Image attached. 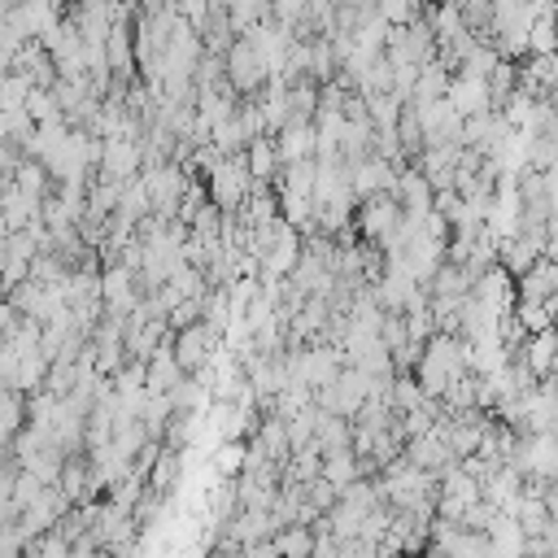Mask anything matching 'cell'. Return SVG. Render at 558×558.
<instances>
[{"label":"cell","instance_id":"5","mask_svg":"<svg viewBox=\"0 0 558 558\" xmlns=\"http://www.w3.org/2000/svg\"><path fill=\"white\" fill-rule=\"evenodd\" d=\"M510 462L532 480H558V432H527L523 440H514Z\"/></svg>","mask_w":558,"mask_h":558},{"label":"cell","instance_id":"15","mask_svg":"<svg viewBox=\"0 0 558 558\" xmlns=\"http://www.w3.org/2000/svg\"><path fill=\"white\" fill-rule=\"evenodd\" d=\"M527 52H558V17L554 9H541L527 31Z\"/></svg>","mask_w":558,"mask_h":558},{"label":"cell","instance_id":"13","mask_svg":"<svg viewBox=\"0 0 558 558\" xmlns=\"http://www.w3.org/2000/svg\"><path fill=\"white\" fill-rule=\"evenodd\" d=\"M519 349H523V353H514V357H523V362H527V371H532L536 379H545V375H549V362H554V349H558V327L527 331Z\"/></svg>","mask_w":558,"mask_h":558},{"label":"cell","instance_id":"12","mask_svg":"<svg viewBox=\"0 0 558 558\" xmlns=\"http://www.w3.org/2000/svg\"><path fill=\"white\" fill-rule=\"evenodd\" d=\"M244 161H248L253 183H275V179H279V170H283V157H279L275 135H257V140H248Z\"/></svg>","mask_w":558,"mask_h":558},{"label":"cell","instance_id":"7","mask_svg":"<svg viewBox=\"0 0 558 558\" xmlns=\"http://www.w3.org/2000/svg\"><path fill=\"white\" fill-rule=\"evenodd\" d=\"M174 357H179V366L192 375V371H205L209 362H214V353L222 349V336L205 323V318H196V323H187V327H179L174 336Z\"/></svg>","mask_w":558,"mask_h":558},{"label":"cell","instance_id":"17","mask_svg":"<svg viewBox=\"0 0 558 558\" xmlns=\"http://www.w3.org/2000/svg\"><path fill=\"white\" fill-rule=\"evenodd\" d=\"M244 440H222V449L209 458L214 462V475H222V480H235L240 471H244Z\"/></svg>","mask_w":558,"mask_h":558},{"label":"cell","instance_id":"2","mask_svg":"<svg viewBox=\"0 0 558 558\" xmlns=\"http://www.w3.org/2000/svg\"><path fill=\"white\" fill-rule=\"evenodd\" d=\"M222 70H227V83L240 96H257L270 83V74H275V65H270V57H266V48L257 44L253 31H240L231 39V48L222 52Z\"/></svg>","mask_w":558,"mask_h":558},{"label":"cell","instance_id":"1","mask_svg":"<svg viewBox=\"0 0 558 558\" xmlns=\"http://www.w3.org/2000/svg\"><path fill=\"white\" fill-rule=\"evenodd\" d=\"M466 371H475L466 340H458L453 331H432V336L423 340V353H418L414 375H418V384H423L427 397L440 401V392H445L453 379H462Z\"/></svg>","mask_w":558,"mask_h":558},{"label":"cell","instance_id":"8","mask_svg":"<svg viewBox=\"0 0 558 558\" xmlns=\"http://www.w3.org/2000/svg\"><path fill=\"white\" fill-rule=\"evenodd\" d=\"M140 170H144V144L140 140H131V135H105L100 140V166H96V174H105L113 183H126Z\"/></svg>","mask_w":558,"mask_h":558},{"label":"cell","instance_id":"16","mask_svg":"<svg viewBox=\"0 0 558 558\" xmlns=\"http://www.w3.org/2000/svg\"><path fill=\"white\" fill-rule=\"evenodd\" d=\"M31 87H35V78H31L26 70H9V74H0V109H22L26 96H31Z\"/></svg>","mask_w":558,"mask_h":558},{"label":"cell","instance_id":"20","mask_svg":"<svg viewBox=\"0 0 558 558\" xmlns=\"http://www.w3.org/2000/svg\"><path fill=\"white\" fill-rule=\"evenodd\" d=\"M305 9H310V0H270V13H275L283 26H296V22L305 17Z\"/></svg>","mask_w":558,"mask_h":558},{"label":"cell","instance_id":"21","mask_svg":"<svg viewBox=\"0 0 558 558\" xmlns=\"http://www.w3.org/2000/svg\"><path fill=\"white\" fill-rule=\"evenodd\" d=\"M545 384H554V388H558V349H554V362H549V375H545Z\"/></svg>","mask_w":558,"mask_h":558},{"label":"cell","instance_id":"4","mask_svg":"<svg viewBox=\"0 0 558 558\" xmlns=\"http://www.w3.org/2000/svg\"><path fill=\"white\" fill-rule=\"evenodd\" d=\"M371 397V375L362 371V366H353V362H344V371L327 384V388H318L314 392V401L323 405V410H331V414H344V418H353L357 410H362V401Z\"/></svg>","mask_w":558,"mask_h":558},{"label":"cell","instance_id":"9","mask_svg":"<svg viewBox=\"0 0 558 558\" xmlns=\"http://www.w3.org/2000/svg\"><path fill=\"white\" fill-rule=\"evenodd\" d=\"M397 161H388V157H379V153H366V157H357L353 161V196L362 201V196H375V192H392L397 187Z\"/></svg>","mask_w":558,"mask_h":558},{"label":"cell","instance_id":"22","mask_svg":"<svg viewBox=\"0 0 558 558\" xmlns=\"http://www.w3.org/2000/svg\"><path fill=\"white\" fill-rule=\"evenodd\" d=\"M344 4H357V9H375L379 0H344Z\"/></svg>","mask_w":558,"mask_h":558},{"label":"cell","instance_id":"10","mask_svg":"<svg viewBox=\"0 0 558 558\" xmlns=\"http://www.w3.org/2000/svg\"><path fill=\"white\" fill-rule=\"evenodd\" d=\"M397 201H401V209H405V218H423V214H432V201H436V187H432V179L410 161V166H401L397 170Z\"/></svg>","mask_w":558,"mask_h":558},{"label":"cell","instance_id":"19","mask_svg":"<svg viewBox=\"0 0 558 558\" xmlns=\"http://www.w3.org/2000/svg\"><path fill=\"white\" fill-rule=\"evenodd\" d=\"M392 26H405V22H414L418 17V0H379L375 4Z\"/></svg>","mask_w":558,"mask_h":558},{"label":"cell","instance_id":"18","mask_svg":"<svg viewBox=\"0 0 558 558\" xmlns=\"http://www.w3.org/2000/svg\"><path fill=\"white\" fill-rule=\"evenodd\" d=\"M26 113L35 118V122H44V118H57L61 113V105H57V96H52V87H31V96H26Z\"/></svg>","mask_w":558,"mask_h":558},{"label":"cell","instance_id":"11","mask_svg":"<svg viewBox=\"0 0 558 558\" xmlns=\"http://www.w3.org/2000/svg\"><path fill=\"white\" fill-rule=\"evenodd\" d=\"M445 96L453 100V109H458L462 118H471V113H480V109H493V96H488V78H475V74H453Z\"/></svg>","mask_w":558,"mask_h":558},{"label":"cell","instance_id":"6","mask_svg":"<svg viewBox=\"0 0 558 558\" xmlns=\"http://www.w3.org/2000/svg\"><path fill=\"white\" fill-rule=\"evenodd\" d=\"M100 301H105V314L126 318V314L144 301L140 270H135V266H126V262H109V270L100 275Z\"/></svg>","mask_w":558,"mask_h":558},{"label":"cell","instance_id":"3","mask_svg":"<svg viewBox=\"0 0 558 558\" xmlns=\"http://www.w3.org/2000/svg\"><path fill=\"white\" fill-rule=\"evenodd\" d=\"M205 187H209V201L222 205V209H240L248 187H253V174H248V161L244 153H231V157H218L209 170H205Z\"/></svg>","mask_w":558,"mask_h":558},{"label":"cell","instance_id":"14","mask_svg":"<svg viewBox=\"0 0 558 558\" xmlns=\"http://www.w3.org/2000/svg\"><path fill=\"white\" fill-rule=\"evenodd\" d=\"M357 475H362V462H357L353 445H349V449H331V453H323V480H331L336 488L353 484Z\"/></svg>","mask_w":558,"mask_h":558}]
</instances>
